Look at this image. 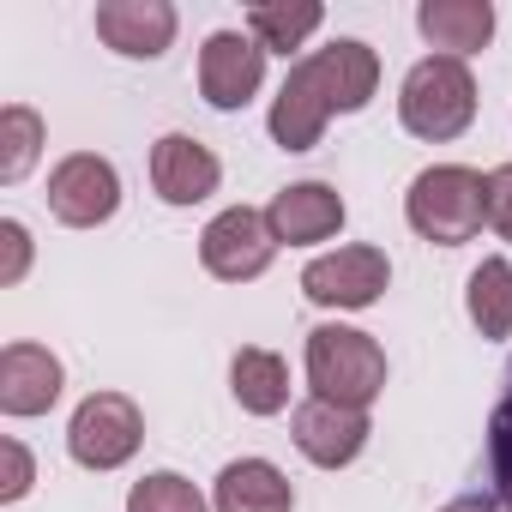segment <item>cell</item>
Returning a JSON list of instances; mask_svg holds the SVG:
<instances>
[{
	"label": "cell",
	"mask_w": 512,
	"mask_h": 512,
	"mask_svg": "<svg viewBox=\"0 0 512 512\" xmlns=\"http://www.w3.org/2000/svg\"><path fill=\"white\" fill-rule=\"evenodd\" d=\"M266 85V49L253 43L247 31H211L199 49V97L223 115L247 109Z\"/></svg>",
	"instance_id": "cell-9"
},
{
	"label": "cell",
	"mask_w": 512,
	"mask_h": 512,
	"mask_svg": "<svg viewBox=\"0 0 512 512\" xmlns=\"http://www.w3.org/2000/svg\"><path fill=\"white\" fill-rule=\"evenodd\" d=\"M464 314L482 338H512V260L488 253L464 284Z\"/></svg>",
	"instance_id": "cell-19"
},
{
	"label": "cell",
	"mask_w": 512,
	"mask_h": 512,
	"mask_svg": "<svg viewBox=\"0 0 512 512\" xmlns=\"http://www.w3.org/2000/svg\"><path fill=\"white\" fill-rule=\"evenodd\" d=\"M0 247H7V266H0V290H13V284H25V272H31V229H25L19 217H7V223H0Z\"/></svg>",
	"instance_id": "cell-24"
},
{
	"label": "cell",
	"mask_w": 512,
	"mask_h": 512,
	"mask_svg": "<svg viewBox=\"0 0 512 512\" xmlns=\"http://www.w3.org/2000/svg\"><path fill=\"white\" fill-rule=\"evenodd\" d=\"M302 368H308V398H326L344 410H368L386 392V350L368 332L338 326V320L308 332Z\"/></svg>",
	"instance_id": "cell-4"
},
{
	"label": "cell",
	"mask_w": 512,
	"mask_h": 512,
	"mask_svg": "<svg viewBox=\"0 0 512 512\" xmlns=\"http://www.w3.org/2000/svg\"><path fill=\"white\" fill-rule=\"evenodd\" d=\"M500 404H512V368H506V398H500Z\"/></svg>",
	"instance_id": "cell-27"
},
{
	"label": "cell",
	"mask_w": 512,
	"mask_h": 512,
	"mask_svg": "<svg viewBox=\"0 0 512 512\" xmlns=\"http://www.w3.org/2000/svg\"><path fill=\"white\" fill-rule=\"evenodd\" d=\"M344 217H350V205L332 181H290L266 205V223H272L278 247H320L344 229Z\"/></svg>",
	"instance_id": "cell-13"
},
{
	"label": "cell",
	"mask_w": 512,
	"mask_h": 512,
	"mask_svg": "<svg viewBox=\"0 0 512 512\" xmlns=\"http://www.w3.org/2000/svg\"><path fill=\"white\" fill-rule=\"evenodd\" d=\"M272 260H278V235L266 211H253V205H229L199 229V266L217 284H253L272 272Z\"/></svg>",
	"instance_id": "cell-7"
},
{
	"label": "cell",
	"mask_w": 512,
	"mask_h": 512,
	"mask_svg": "<svg viewBox=\"0 0 512 512\" xmlns=\"http://www.w3.org/2000/svg\"><path fill=\"white\" fill-rule=\"evenodd\" d=\"M488 229L500 241H512V163H500L488 175Z\"/></svg>",
	"instance_id": "cell-25"
},
{
	"label": "cell",
	"mask_w": 512,
	"mask_h": 512,
	"mask_svg": "<svg viewBox=\"0 0 512 512\" xmlns=\"http://www.w3.org/2000/svg\"><path fill=\"white\" fill-rule=\"evenodd\" d=\"M229 392L247 416H278V410H290V362L278 350L241 344L229 356Z\"/></svg>",
	"instance_id": "cell-17"
},
{
	"label": "cell",
	"mask_w": 512,
	"mask_h": 512,
	"mask_svg": "<svg viewBox=\"0 0 512 512\" xmlns=\"http://www.w3.org/2000/svg\"><path fill=\"white\" fill-rule=\"evenodd\" d=\"M320 25H326V7H320V0H260V7H247V19H241V31L260 43L266 55L302 49Z\"/></svg>",
	"instance_id": "cell-18"
},
{
	"label": "cell",
	"mask_w": 512,
	"mask_h": 512,
	"mask_svg": "<svg viewBox=\"0 0 512 512\" xmlns=\"http://www.w3.org/2000/svg\"><path fill=\"white\" fill-rule=\"evenodd\" d=\"M386 284H392V260L374 241H344V247H332V253L302 266V296L314 308H338V314L374 308L386 296Z\"/></svg>",
	"instance_id": "cell-5"
},
{
	"label": "cell",
	"mask_w": 512,
	"mask_h": 512,
	"mask_svg": "<svg viewBox=\"0 0 512 512\" xmlns=\"http://www.w3.org/2000/svg\"><path fill=\"white\" fill-rule=\"evenodd\" d=\"M97 43L115 49L121 61H157L175 31H181V13L169 7V0H97Z\"/></svg>",
	"instance_id": "cell-11"
},
{
	"label": "cell",
	"mask_w": 512,
	"mask_h": 512,
	"mask_svg": "<svg viewBox=\"0 0 512 512\" xmlns=\"http://www.w3.org/2000/svg\"><path fill=\"white\" fill-rule=\"evenodd\" d=\"M61 386H67V368L55 350L43 344H7L0 350V410L13 422H31V416H49L61 404Z\"/></svg>",
	"instance_id": "cell-14"
},
{
	"label": "cell",
	"mask_w": 512,
	"mask_h": 512,
	"mask_svg": "<svg viewBox=\"0 0 512 512\" xmlns=\"http://www.w3.org/2000/svg\"><path fill=\"white\" fill-rule=\"evenodd\" d=\"M506 512H512V494H506Z\"/></svg>",
	"instance_id": "cell-28"
},
{
	"label": "cell",
	"mask_w": 512,
	"mask_h": 512,
	"mask_svg": "<svg viewBox=\"0 0 512 512\" xmlns=\"http://www.w3.org/2000/svg\"><path fill=\"white\" fill-rule=\"evenodd\" d=\"M121 211V175L97 151H73L49 169V217L67 229H103Z\"/></svg>",
	"instance_id": "cell-8"
},
{
	"label": "cell",
	"mask_w": 512,
	"mask_h": 512,
	"mask_svg": "<svg viewBox=\"0 0 512 512\" xmlns=\"http://www.w3.org/2000/svg\"><path fill=\"white\" fill-rule=\"evenodd\" d=\"M368 410H344V404H326V398H302L290 410V440L296 452L314 464V470H344L368 452Z\"/></svg>",
	"instance_id": "cell-10"
},
{
	"label": "cell",
	"mask_w": 512,
	"mask_h": 512,
	"mask_svg": "<svg viewBox=\"0 0 512 512\" xmlns=\"http://www.w3.org/2000/svg\"><path fill=\"white\" fill-rule=\"evenodd\" d=\"M145 446V416L127 392H91L67 422V452L79 470H121Z\"/></svg>",
	"instance_id": "cell-6"
},
{
	"label": "cell",
	"mask_w": 512,
	"mask_h": 512,
	"mask_svg": "<svg viewBox=\"0 0 512 512\" xmlns=\"http://www.w3.org/2000/svg\"><path fill=\"white\" fill-rule=\"evenodd\" d=\"M404 217L422 241L464 247L488 223V175L470 163H428L404 193Z\"/></svg>",
	"instance_id": "cell-2"
},
{
	"label": "cell",
	"mask_w": 512,
	"mask_h": 512,
	"mask_svg": "<svg viewBox=\"0 0 512 512\" xmlns=\"http://www.w3.org/2000/svg\"><path fill=\"white\" fill-rule=\"evenodd\" d=\"M488 470H494V494H512V404H494L488 416Z\"/></svg>",
	"instance_id": "cell-23"
},
{
	"label": "cell",
	"mask_w": 512,
	"mask_h": 512,
	"mask_svg": "<svg viewBox=\"0 0 512 512\" xmlns=\"http://www.w3.org/2000/svg\"><path fill=\"white\" fill-rule=\"evenodd\" d=\"M440 512H506V500H500V494H464V500H452V506H440Z\"/></svg>",
	"instance_id": "cell-26"
},
{
	"label": "cell",
	"mask_w": 512,
	"mask_h": 512,
	"mask_svg": "<svg viewBox=\"0 0 512 512\" xmlns=\"http://www.w3.org/2000/svg\"><path fill=\"white\" fill-rule=\"evenodd\" d=\"M416 31L434 55L470 61L494 43V7L488 0H422L416 7Z\"/></svg>",
	"instance_id": "cell-15"
},
{
	"label": "cell",
	"mask_w": 512,
	"mask_h": 512,
	"mask_svg": "<svg viewBox=\"0 0 512 512\" xmlns=\"http://www.w3.org/2000/svg\"><path fill=\"white\" fill-rule=\"evenodd\" d=\"M0 464H7V470H0V500H7V506H19V500L31 494V482H37L31 446H25L19 434H7V440H0Z\"/></svg>",
	"instance_id": "cell-22"
},
{
	"label": "cell",
	"mask_w": 512,
	"mask_h": 512,
	"mask_svg": "<svg viewBox=\"0 0 512 512\" xmlns=\"http://www.w3.org/2000/svg\"><path fill=\"white\" fill-rule=\"evenodd\" d=\"M398 121L410 139H428V145H452L470 133L476 121V79L464 61L452 55H422L404 85H398Z\"/></svg>",
	"instance_id": "cell-3"
},
{
	"label": "cell",
	"mask_w": 512,
	"mask_h": 512,
	"mask_svg": "<svg viewBox=\"0 0 512 512\" xmlns=\"http://www.w3.org/2000/svg\"><path fill=\"white\" fill-rule=\"evenodd\" d=\"M211 512H296V488L272 458H235L211 482Z\"/></svg>",
	"instance_id": "cell-16"
},
{
	"label": "cell",
	"mask_w": 512,
	"mask_h": 512,
	"mask_svg": "<svg viewBox=\"0 0 512 512\" xmlns=\"http://www.w3.org/2000/svg\"><path fill=\"white\" fill-rule=\"evenodd\" d=\"M127 512H211V500L181 470H151L127 488Z\"/></svg>",
	"instance_id": "cell-21"
},
{
	"label": "cell",
	"mask_w": 512,
	"mask_h": 512,
	"mask_svg": "<svg viewBox=\"0 0 512 512\" xmlns=\"http://www.w3.org/2000/svg\"><path fill=\"white\" fill-rule=\"evenodd\" d=\"M43 139H49V127H43V115L31 103H7V109H0V187H19L37 169Z\"/></svg>",
	"instance_id": "cell-20"
},
{
	"label": "cell",
	"mask_w": 512,
	"mask_h": 512,
	"mask_svg": "<svg viewBox=\"0 0 512 512\" xmlns=\"http://www.w3.org/2000/svg\"><path fill=\"white\" fill-rule=\"evenodd\" d=\"M380 91V55L362 37H338L290 67V79L272 97V145L278 151H314L332 127V115H362Z\"/></svg>",
	"instance_id": "cell-1"
},
{
	"label": "cell",
	"mask_w": 512,
	"mask_h": 512,
	"mask_svg": "<svg viewBox=\"0 0 512 512\" xmlns=\"http://www.w3.org/2000/svg\"><path fill=\"white\" fill-rule=\"evenodd\" d=\"M151 187L163 205L187 211V205H205L217 187H223V163L211 145H199L193 133H163L151 145Z\"/></svg>",
	"instance_id": "cell-12"
}]
</instances>
